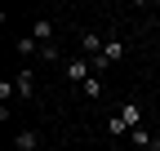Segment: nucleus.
Masks as SVG:
<instances>
[{"mask_svg":"<svg viewBox=\"0 0 160 151\" xmlns=\"http://www.w3.org/2000/svg\"><path fill=\"white\" fill-rule=\"evenodd\" d=\"M67 80H80V85L93 80V62H89V58H71V62H67Z\"/></svg>","mask_w":160,"mask_h":151,"instance_id":"obj_1","label":"nucleus"},{"mask_svg":"<svg viewBox=\"0 0 160 151\" xmlns=\"http://www.w3.org/2000/svg\"><path fill=\"white\" fill-rule=\"evenodd\" d=\"M120 120H125V124H129V134H133L138 120H142V107H138V102H125V107H120Z\"/></svg>","mask_w":160,"mask_h":151,"instance_id":"obj_2","label":"nucleus"},{"mask_svg":"<svg viewBox=\"0 0 160 151\" xmlns=\"http://www.w3.org/2000/svg\"><path fill=\"white\" fill-rule=\"evenodd\" d=\"M49 36H53V22H49V18H40V22L31 27V40H40V45H49Z\"/></svg>","mask_w":160,"mask_h":151,"instance_id":"obj_3","label":"nucleus"},{"mask_svg":"<svg viewBox=\"0 0 160 151\" xmlns=\"http://www.w3.org/2000/svg\"><path fill=\"white\" fill-rule=\"evenodd\" d=\"M13 85H18V93H22V98H31V93H36V76H31V71H18Z\"/></svg>","mask_w":160,"mask_h":151,"instance_id":"obj_4","label":"nucleus"},{"mask_svg":"<svg viewBox=\"0 0 160 151\" xmlns=\"http://www.w3.org/2000/svg\"><path fill=\"white\" fill-rule=\"evenodd\" d=\"M36 147H40L36 129H22V134H18V151H36Z\"/></svg>","mask_w":160,"mask_h":151,"instance_id":"obj_5","label":"nucleus"},{"mask_svg":"<svg viewBox=\"0 0 160 151\" xmlns=\"http://www.w3.org/2000/svg\"><path fill=\"white\" fill-rule=\"evenodd\" d=\"M80 49H85V53H93V58H98V53H102L107 45H102V40H98V36H85V40H80Z\"/></svg>","mask_w":160,"mask_h":151,"instance_id":"obj_6","label":"nucleus"},{"mask_svg":"<svg viewBox=\"0 0 160 151\" xmlns=\"http://www.w3.org/2000/svg\"><path fill=\"white\" fill-rule=\"evenodd\" d=\"M18 53H22V58H31V53H40V40H31V36H27V40H18Z\"/></svg>","mask_w":160,"mask_h":151,"instance_id":"obj_7","label":"nucleus"},{"mask_svg":"<svg viewBox=\"0 0 160 151\" xmlns=\"http://www.w3.org/2000/svg\"><path fill=\"white\" fill-rule=\"evenodd\" d=\"M107 134H129V124L120 120V116H111V120H107Z\"/></svg>","mask_w":160,"mask_h":151,"instance_id":"obj_8","label":"nucleus"},{"mask_svg":"<svg viewBox=\"0 0 160 151\" xmlns=\"http://www.w3.org/2000/svg\"><path fill=\"white\" fill-rule=\"evenodd\" d=\"M133 142H138V147H151V134H147V129H142V124H138V129H133Z\"/></svg>","mask_w":160,"mask_h":151,"instance_id":"obj_9","label":"nucleus"},{"mask_svg":"<svg viewBox=\"0 0 160 151\" xmlns=\"http://www.w3.org/2000/svg\"><path fill=\"white\" fill-rule=\"evenodd\" d=\"M85 93H89V98H98V93H102V80H98V76H93V80H85Z\"/></svg>","mask_w":160,"mask_h":151,"instance_id":"obj_10","label":"nucleus"}]
</instances>
